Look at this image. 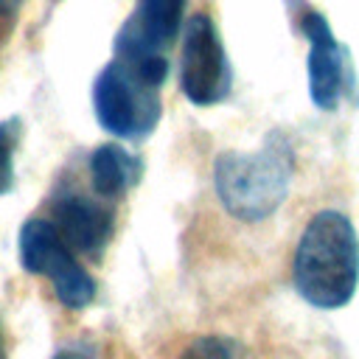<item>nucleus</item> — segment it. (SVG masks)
Instances as JSON below:
<instances>
[{
    "label": "nucleus",
    "instance_id": "obj_10",
    "mask_svg": "<svg viewBox=\"0 0 359 359\" xmlns=\"http://www.w3.org/2000/svg\"><path fill=\"white\" fill-rule=\"evenodd\" d=\"M20 140V121H0V196L14 185V149Z\"/></svg>",
    "mask_w": 359,
    "mask_h": 359
},
{
    "label": "nucleus",
    "instance_id": "obj_5",
    "mask_svg": "<svg viewBox=\"0 0 359 359\" xmlns=\"http://www.w3.org/2000/svg\"><path fill=\"white\" fill-rule=\"evenodd\" d=\"M20 261L28 272L53 283L56 297L67 309H84L95 297L93 278L79 266L62 233L42 219H28L20 230Z\"/></svg>",
    "mask_w": 359,
    "mask_h": 359
},
{
    "label": "nucleus",
    "instance_id": "obj_9",
    "mask_svg": "<svg viewBox=\"0 0 359 359\" xmlns=\"http://www.w3.org/2000/svg\"><path fill=\"white\" fill-rule=\"evenodd\" d=\"M90 177H93V188L101 196H118L137 177V163L121 146L107 143V146H98L93 151Z\"/></svg>",
    "mask_w": 359,
    "mask_h": 359
},
{
    "label": "nucleus",
    "instance_id": "obj_11",
    "mask_svg": "<svg viewBox=\"0 0 359 359\" xmlns=\"http://www.w3.org/2000/svg\"><path fill=\"white\" fill-rule=\"evenodd\" d=\"M180 359H236V353L233 345L222 337H199L191 345H185Z\"/></svg>",
    "mask_w": 359,
    "mask_h": 359
},
{
    "label": "nucleus",
    "instance_id": "obj_3",
    "mask_svg": "<svg viewBox=\"0 0 359 359\" xmlns=\"http://www.w3.org/2000/svg\"><path fill=\"white\" fill-rule=\"evenodd\" d=\"M98 123L118 137H143L160 118V93L123 62H109L93 87Z\"/></svg>",
    "mask_w": 359,
    "mask_h": 359
},
{
    "label": "nucleus",
    "instance_id": "obj_2",
    "mask_svg": "<svg viewBox=\"0 0 359 359\" xmlns=\"http://www.w3.org/2000/svg\"><path fill=\"white\" fill-rule=\"evenodd\" d=\"M292 182V149L283 137H269L258 151H227L216 160L213 185L224 210L241 222L272 216Z\"/></svg>",
    "mask_w": 359,
    "mask_h": 359
},
{
    "label": "nucleus",
    "instance_id": "obj_4",
    "mask_svg": "<svg viewBox=\"0 0 359 359\" xmlns=\"http://www.w3.org/2000/svg\"><path fill=\"white\" fill-rule=\"evenodd\" d=\"M185 0H137L118 34V59L160 87L168 73L165 48L177 36Z\"/></svg>",
    "mask_w": 359,
    "mask_h": 359
},
{
    "label": "nucleus",
    "instance_id": "obj_6",
    "mask_svg": "<svg viewBox=\"0 0 359 359\" xmlns=\"http://www.w3.org/2000/svg\"><path fill=\"white\" fill-rule=\"evenodd\" d=\"M180 87L182 95L196 107H213L230 93V65L216 25L205 14H194L185 25Z\"/></svg>",
    "mask_w": 359,
    "mask_h": 359
},
{
    "label": "nucleus",
    "instance_id": "obj_12",
    "mask_svg": "<svg viewBox=\"0 0 359 359\" xmlns=\"http://www.w3.org/2000/svg\"><path fill=\"white\" fill-rule=\"evenodd\" d=\"M56 359H73V356H56Z\"/></svg>",
    "mask_w": 359,
    "mask_h": 359
},
{
    "label": "nucleus",
    "instance_id": "obj_8",
    "mask_svg": "<svg viewBox=\"0 0 359 359\" xmlns=\"http://www.w3.org/2000/svg\"><path fill=\"white\" fill-rule=\"evenodd\" d=\"M53 216H56V230L62 233V238L81 252H95L107 241L109 227H112L109 213L81 196L59 199Z\"/></svg>",
    "mask_w": 359,
    "mask_h": 359
},
{
    "label": "nucleus",
    "instance_id": "obj_7",
    "mask_svg": "<svg viewBox=\"0 0 359 359\" xmlns=\"http://www.w3.org/2000/svg\"><path fill=\"white\" fill-rule=\"evenodd\" d=\"M300 28L309 39V93L314 107L331 112L339 107L348 84L345 53L334 39L328 20L314 8H300Z\"/></svg>",
    "mask_w": 359,
    "mask_h": 359
},
{
    "label": "nucleus",
    "instance_id": "obj_1",
    "mask_svg": "<svg viewBox=\"0 0 359 359\" xmlns=\"http://www.w3.org/2000/svg\"><path fill=\"white\" fill-rule=\"evenodd\" d=\"M359 283V238L348 216L320 210L294 250V286L317 309L345 306Z\"/></svg>",
    "mask_w": 359,
    "mask_h": 359
}]
</instances>
